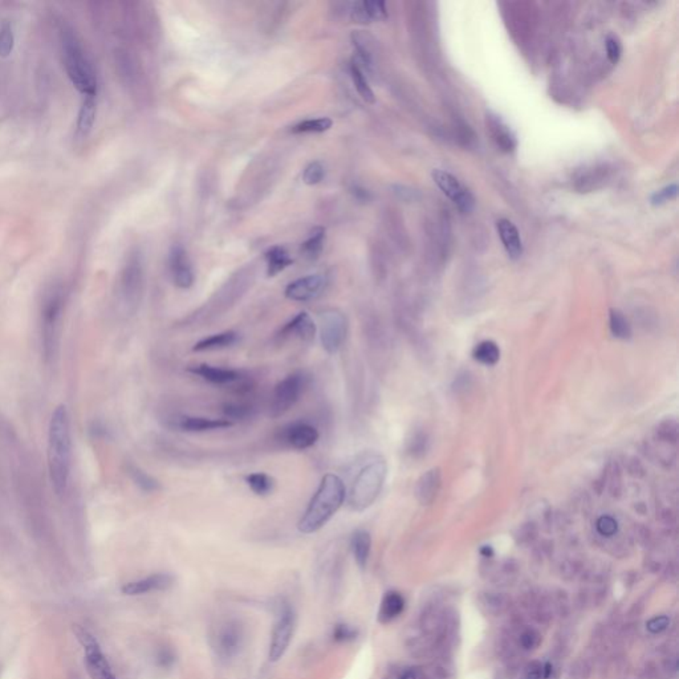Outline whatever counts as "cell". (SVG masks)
<instances>
[{
	"instance_id": "681fc988",
	"label": "cell",
	"mask_w": 679,
	"mask_h": 679,
	"mask_svg": "<svg viewBox=\"0 0 679 679\" xmlns=\"http://www.w3.org/2000/svg\"><path fill=\"white\" fill-rule=\"evenodd\" d=\"M72 679H80V678H77V677H73V678Z\"/></svg>"
},
{
	"instance_id": "d4e9b609",
	"label": "cell",
	"mask_w": 679,
	"mask_h": 679,
	"mask_svg": "<svg viewBox=\"0 0 679 679\" xmlns=\"http://www.w3.org/2000/svg\"><path fill=\"white\" fill-rule=\"evenodd\" d=\"M352 552L355 556L357 565L364 570L370 556V550H372V536L370 533L365 530H358L353 533L352 542H351Z\"/></svg>"
},
{
	"instance_id": "4fadbf2b",
	"label": "cell",
	"mask_w": 679,
	"mask_h": 679,
	"mask_svg": "<svg viewBox=\"0 0 679 679\" xmlns=\"http://www.w3.org/2000/svg\"><path fill=\"white\" fill-rule=\"evenodd\" d=\"M325 287L326 277L324 275L304 276L289 283L284 291V295L292 301L306 303L323 295Z\"/></svg>"
},
{
	"instance_id": "f546056e",
	"label": "cell",
	"mask_w": 679,
	"mask_h": 679,
	"mask_svg": "<svg viewBox=\"0 0 679 679\" xmlns=\"http://www.w3.org/2000/svg\"><path fill=\"white\" fill-rule=\"evenodd\" d=\"M325 243V230L324 228H316L312 232V235L306 239V242L301 245V254L308 259V260H316L320 254L323 252Z\"/></svg>"
},
{
	"instance_id": "ac0fdd59",
	"label": "cell",
	"mask_w": 679,
	"mask_h": 679,
	"mask_svg": "<svg viewBox=\"0 0 679 679\" xmlns=\"http://www.w3.org/2000/svg\"><path fill=\"white\" fill-rule=\"evenodd\" d=\"M174 582L173 576L168 573H156L141 580L127 582L121 591L127 596H141L150 592L166 591Z\"/></svg>"
},
{
	"instance_id": "5b68a950",
	"label": "cell",
	"mask_w": 679,
	"mask_h": 679,
	"mask_svg": "<svg viewBox=\"0 0 679 679\" xmlns=\"http://www.w3.org/2000/svg\"><path fill=\"white\" fill-rule=\"evenodd\" d=\"M386 475L387 466L381 456H375L360 469L349 493V506L353 511H365L373 506L384 488Z\"/></svg>"
},
{
	"instance_id": "7bdbcfd3",
	"label": "cell",
	"mask_w": 679,
	"mask_h": 679,
	"mask_svg": "<svg viewBox=\"0 0 679 679\" xmlns=\"http://www.w3.org/2000/svg\"><path fill=\"white\" fill-rule=\"evenodd\" d=\"M677 193H678V187H677V185L665 187V188H662L660 191H657V193L651 197V203H653V205L665 203L666 201H670V199L677 197Z\"/></svg>"
},
{
	"instance_id": "b9f144b4",
	"label": "cell",
	"mask_w": 679,
	"mask_h": 679,
	"mask_svg": "<svg viewBox=\"0 0 679 679\" xmlns=\"http://www.w3.org/2000/svg\"><path fill=\"white\" fill-rule=\"evenodd\" d=\"M605 47H606V55H608V59L611 60L613 64L619 63V60L621 58V53H622V47H621L620 40L616 36H608L606 38V41H605Z\"/></svg>"
},
{
	"instance_id": "44dd1931",
	"label": "cell",
	"mask_w": 679,
	"mask_h": 679,
	"mask_svg": "<svg viewBox=\"0 0 679 679\" xmlns=\"http://www.w3.org/2000/svg\"><path fill=\"white\" fill-rule=\"evenodd\" d=\"M496 230L506 252L513 260L519 259L523 254V243L516 226L508 219H499L496 222Z\"/></svg>"
},
{
	"instance_id": "cb8c5ba5",
	"label": "cell",
	"mask_w": 679,
	"mask_h": 679,
	"mask_svg": "<svg viewBox=\"0 0 679 679\" xmlns=\"http://www.w3.org/2000/svg\"><path fill=\"white\" fill-rule=\"evenodd\" d=\"M487 125L493 134V141L503 151H512L516 148V138L513 136L511 129L508 128L502 119H498L496 116H490L487 119Z\"/></svg>"
},
{
	"instance_id": "8992f818",
	"label": "cell",
	"mask_w": 679,
	"mask_h": 679,
	"mask_svg": "<svg viewBox=\"0 0 679 679\" xmlns=\"http://www.w3.org/2000/svg\"><path fill=\"white\" fill-rule=\"evenodd\" d=\"M144 267L141 257L130 256L122 268L119 282V299L127 314H134L144 295Z\"/></svg>"
},
{
	"instance_id": "5bb4252c",
	"label": "cell",
	"mask_w": 679,
	"mask_h": 679,
	"mask_svg": "<svg viewBox=\"0 0 679 679\" xmlns=\"http://www.w3.org/2000/svg\"><path fill=\"white\" fill-rule=\"evenodd\" d=\"M317 326L314 319L306 312H300L283 325L276 333V338L283 343L291 338H297L303 343H312L315 340Z\"/></svg>"
},
{
	"instance_id": "52a82bcc",
	"label": "cell",
	"mask_w": 679,
	"mask_h": 679,
	"mask_svg": "<svg viewBox=\"0 0 679 679\" xmlns=\"http://www.w3.org/2000/svg\"><path fill=\"white\" fill-rule=\"evenodd\" d=\"M308 386V377L303 372L288 374L279 381L271 394L268 414L271 418H279L295 406Z\"/></svg>"
},
{
	"instance_id": "bcb514c9",
	"label": "cell",
	"mask_w": 679,
	"mask_h": 679,
	"mask_svg": "<svg viewBox=\"0 0 679 679\" xmlns=\"http://www.w3.org/2000/svg\"><path fill=\"white\" fill-rule=\"evenodd\" d=\"M527 679H542V670H531V671L527 674Z\"/></svg>"
},
{
	"instance_id": "1f68e13d",
	"label": "cell",
	"mask_w": 679,
	"mask_h": 679,
	"mask_svg": "<svg viewBox=\"0 0 679 679\" xmlns=\"http://www.w3.org/2000/svg\"><path fill=\"white\" fill-rule=\"evenodd\" d=\"M351 75H352V80L355 82V89L358 92V95L361 96V99L369 102V104H373L375 101V97H374L373 90L370 88L368 80L365 77L364 72L363 69L360 68V65L357 63H352L351 65Z\"/></svg>"
},
{
	"instance_id": "7dc6e473",
	"label": "cell",
	"mask_w": 679,
	"mask_h": 679,
	"mask_svg": "<svg viewBox=\"0 0 679 679\" xmlns=\"http://www.w3.org/2000/svg\"><path fill=\"white\" fill-rule=\"evenodd\" d=\"M542 670H544V678L545 679L550 678V674H551V671H552L551 663H545V666H544V669H542Z\"/></svg>"
},
{
	"instance_id": "d6a6232c",
	"label": "cell",
	"mask_w": 679,
	"mask_h": 679,
	"mask_svg": "<svg viewBox=\"0 0 679 679\" xmlns=\"http://www.w3.org/2000/svg\"><path fill=\"white\" fill-rule=\"evenodd\" d=\"M332 128V119L321 117V119H306L299 124H296L294 128L291 129L292 133L295 134H303V133H324L326 130Z\"/></svg>"
},
{
	"instance_id": "e575fe53",
	"label": "cell",
	"mask_w": 679,
	"mask_h": 679,
	"mask_svg": "<svg viewBox=\"0 0 679 679\" xmlns=\"http://www.w3.org/2000/svg\"><path fill=\"white\" fill-rule=\"evenodd\" d=\"M225 418L230 422L235 424L237 421H245L252 417L254 409L252 406L246 404H237V402H230V404L223 405L222 407Z\"/></svg>"
},
{
	"instance_id": "30bf717a",
	"label": "cell",
	"mask_w": 679,
	"mask_h": 679,
	"mask_svg": "<svg viewBox=\"0 0 679 679\" xmlns=\"http://www.w3.org/2000/svg\"><path fill=\"white\" fill-rule=\"evenodd\" d=\"M296 628L295 611L291 606H284L279 614L275 626L271 634V642L268 649V660L279 662L284 656L291 645Z\"/></svg>"
},
{
	"instance_id": "9a60e30c",
	"label": "cell",
	"mask_w": 679,
	"mask_h": 679,
	"mask_svg": "<svg viewBox=\"0 0 679 679\" xmlns=\"http://www.w3.org/2000/svg\"><path fill=\"white\" fill-rule=\"evenodd\" d=\"M170 274L174 284L181 289H188L194 284V271L187 252L181 246L174 247L169 257Z\"/></svg>"
},
{
	"instance_id": "ee69618b",
	"label": "cell",
	"mask_w": 679,
	"mask_h": 679,
	"mask_svg": "<svg viewBox=\"0 0 679 679\" xmlns=\"http://www.w3.org/2000/svg\"><path fill=\"white\" fill-rule=\"evenodd\" d=\"M669 617H666V616H658V617L651 619V620L648 622L646 626H648V630H649L650 633L657 634V633H661V631H663V630L666 629V628L669 626Z\"/></svg>"
},
{
	"instance_id": "7402d4cb",
	"label": "cell",
	"mask_w": 679,
	"mask_h": 679,
	"mask_svg": "<svg viewBox=\"0 0 679 679\" xmlns=\"http://www.w3.org/2000/svg\"><path fill=\"white\" fill-rule=\"evenodd\" d=\"M97 96H84L76 124V137L85 139L90 134L97 112Z\"/></svg>"
},
{
	"instance_id": "7a4b0ae2",
	"label": "cell",
	"mask_w": 679,
	"mask_h": 679,
	"mask_svg": "<svg viewBox=\"0 0 679 679\" xmlns=\"http://www.w3.org/2000/svg\"><path fill=\"white\" fill-rule=\"evenodd\" d=\"M346 488L340 476L326 474L323 476L306 511L297 523V530L311 535L320 531L329 522L345 502Z\"/></svg>"
},
{
	"instance_id": "c3c4849f",
	"label": "cell",
	"mask_w": 679,
	"mask_h": 679,
	"mask_svg": "<svg viewBox=\"0 0 679 679\" xmlns=\"http://www.w3.org/2000/svg\"><path fill=\"white\" fill-rule=\"evenodd\" d=\"M400 679H417V678H415V674H414L413 671H406V673H404V674L401 675V678Z\"/></svg>"
},
{
	"instance_id": "4316f807",
	"label": "cell",
	"mask_w": 679,
	"mask_h": 679,
	"mask_svg": "<svg viewBox=\"0 0 679 679\" xmlns=\"http://www.w3.org/2000/svg\"><path fill=\"white\" fill-rule=\"evenodd\" d=\"M127 474L130 476L132 482L134 483L138 488L144 493H157L162 488V486H161L158 479L146 473L145 470H142L141 467H138L137 464H134V463H129L127 466Z\"/></svg>"
},
{
	"instance_id": "8d00e7d4",
	"label": "cell",
	"mask_w": 679,
	"mask_h": 679,
	"mask_svg": "<svg viewBox=\"0 0 679 679\" xmlns=\"http://www.w3.org/2000/svg\"><path fill=\"white\" fill-rule=\"evenodd\" d=\"M14 44H15L14 30L11 24L6 23L0 28V58L10 56L11 52L14 50Z\"/></svg>"
},
{
	"instance_id": "f35d334b",
	"label": "cell",
	"mask_w": 679,
	"mask_h": 679,
	"mask_svg": "<svg viewBox=\"0 0 679 679\" xmlns=\"http://www.w3.org/2000/svg\"><path fill=\"white\" fill-rule=\"evenodd\" d=\"M325 176V169L320 162H312L306 166L303 173V181L308 186H314L323 181Z\"/></svg>"
},
{
	"instance_id": "836d02e7",
	"label": "cell",
	"mask_w": 679,
	"mask_h": 679,
	"mask_svg": "<svg viewBox=\"0 0 679 679\" xmlns=\"http://www.w3.org/2000/svg\"><path fill=\"white\" fill-rule=\"evenodd\" d=\"M609 326H611V335L621 340H626L631 336V326L629 321L625 316L621 314L620 311H611L609 316Z\"/></svg>"
},
{
	"instance_id": "7c38bea8",
	"label": "cell",
	"mask_w": 679,
	"mask_h": 679,
	"mask_svg": "<svg viewBox=\"0 0 679 679\" xmlns=\"http://www.w3.org/2000/svg\"><path fill=\"white\" fill-rule=\"evenodd\" d=\"M434 182L443 191L444 196L450 198L463 213H469L475 206V198L469 188L463 186L459 179L444 170H434Z\"/></svg>"
},
{
	"instance_id": "8fae6325",
	"label": "cell",
	"mask_w": 679,
	"mask_h": 679,
	"mask_svg": "<svg viewBox=\"0 0 679 679\" xmlns=\"http://www.w3.org/2000/svg\"><path fill=\"white\" fill-rule=\"evenodd\" d=\"M320 438L317 427L309 422L296 421L280 429L277 441L294 450H306L314 447Z\"/></svg>"
},
{
	"instance_id": "d590c367",
	"label": "cell",
	"mask_w": 679,
	"mask_h": 679,
	"mask_svg": "<svg viewBox=\"0 0 679 679\" xmlns=\"http://www.w3.org/2000/svg\"><path fill=\"white\" fill-rule=\"evenodd\" d=\"M368 23L370 20H385L387 18V10L384 1H361Z\"/></svg>"
},
{
	"instance_id": "ffe728a7",
	"label": "cell",
	"mask_w": 679,
	"mask_h": 679,
	"mask_svg": "<svg viewBox=\"0 0 679 679\" xmlns=\"http://www.w3.org/2000/svg\"><path fill=\"white\" fill-rule=\"evenodd\" d=\"M442 487V474L441 470L432 469L424 473L415 486V496L422 506H430L437 499Z\"/></svg>"
},
{
	"instance_id": "6da1fadb",
	"label": "cell",
	"mask_w": 679,
	"mask_h": 679,
	"mask_svg": "<svg viewBox=\"0 0 679 679\" xmlns=\"http://www.w3.org/2000/svg\"><path fill=\"white\" fill-rule=\"evenodd\" d=\"M47 464L52 488L58 496H63L68 490L72 467L70 415L65 405H59L50 415Z\"/></svg>"
},
{
	"instance_id": "f1b7e54d",
	"label": "cell",
	"mask_w": 679,
	"mask_h": 679,
	"mask_svg": "<svg viewBox=\"0 0 679 679\" xmlns=\"http://www.w3.org/2000/svg\"><path fill=\"white\" fill-rule=\"evenodd\" d=\"M247 486L257 496H268L275 488V481L266 473H252L246 476Z\"/></svg>"
},
{
	"instance_id": "4dcf8cb0",
	"label": "cell",
	"mask_w": 679,
	"mask_h": 679,
	"mask_svg": "<svg viewBox=\"0 0 679 679\" xmlns=\"http://www.w3.org/2000/svg\"><path fill=\"white\" fill-rule=\"evenodd\" d=\"M474 358L476 361H479L481 364L488 365H495L499 358H501V349L496 343L493 341H483L481 344L476 345V348L474 349Z\"/></svg>"
},
{
	"instance_id": "83f0119b",
	"label": "cell",
	"mask_w": 679,
	"mask_h": 679,
	"mask_svg": "<svg viewBox=\"0 0 679 679\" xmlns=\"http://www.w3.org/2000/svg\"><path fill=\"white\" fill-rule=\"evenodd\" d=\"M405 601L402 596L397 592H389L381 604V611H380V619L384 622L393 620L397 616L401 614L404 611Z\"/></svg>"
},
{
	"instance_id": "484cf974",
	"label": "cell",
	"mask_w": 679,
	"mask_h": 679,
	"mask_svg": "<svg viewBox=\"0 0 679 679\" xmlns=\"http://www.w3.org/2000/svg\"><path fill=\"white\" fill-rule=\"evenodd\" d=\"M267 275L269 277L283 272L287 267L291 266L294 260L284 247L275 246L266 252Z\"/></svg>"
},
{
	"instance_id": "e0dca14e",
	"label": "cell",
	"mask_w": 679,
	"mask_h": 679,
	"mask_svg": "<svg viewBox=\"0 0 679 679\" xmlns=\"http://www.w3.org/2000/svg\"><path fill=\"white\" fill-rule=\"evenodd\" d=\"M242 645H243V630L235 622H228L218 633V654L223 660H230L235 657L242 648Z\"/></svg>"
},
{
	"instance_id": "9c48e42d",
	"label": "cell",
	"mask_w": 679,
	"mask_h": 679,
	"mask_svg": "<svg viewBox=\"0 0 679 679\" xmlns=\"http://www.w3.org/2000/svg\"><path fill=\"white\" fill-rule=\"evenodd\" d=\"M75 633L85 650V665L89 677L92 679H117L93 634L81 626H77Z\"/></svg>"
},
{
	"instance_id": "603a6c76",
	"label": "cell",
	"mask_w": 679,
	"mask_h": 679,
	"mask_svg": "<svg viewBox=\"0 0 679 679\" xmlns=\"http://www.w3.org/2000/svg\"><path fill=\"white\" fill-rule=\"evenodd\" d=\"M239 341V333L235 331H225L220 333L208 336L193 346L194 352H210V351H220L231 348Z\"/></svg>"
},
{
	"instance_id": "3957f363",
	"label": "cell",
	"mask_w": 679,
	"mask_h": 679,
	"mask_svg": "<svg viewBox=\"0 0 679 679\" xmlns=\"http://www.w3.org/2000/svg\"><path fill=\"white\" fill-rule=\"evenodd\" d=\"M60 44L64 67L73 87L84 96H97L99 82L96 72L73 28L69 26L61 27Z\"/></svg>"
},
{
	"instance_id": "ba28073f",
	"label": "cell",
	"mask_w": 679,
	"mask_h": 679,
	"mask_svg": "<svg viewBox=\"0 0 679 679\" xmlns=\"http://www.w3.org/2000/svg\"><path fill=\"white\" fill-rule=\"evenodd\" d=\"M320 341L328 355H336L344 345L348 333V319L338 309H326L320 314Z\"/></svg>"
},
{
	"instance_id": "f6af8a7d",
	"label": "cell",
	"mask_w": 679,
	"mask_h": 679,
	"mask_svg": "<svg viewBox=\"0 0 679 679\" xmlns=\"http://www.w3.org/2000/svg\"><path fill=\"white\" fill-rule=\"evenodd\" d=\"M539 643V636L532 631V630H528L525 631L522 636V645L525 648V649H532L535 648L536 645Z\"/></svg>"
},
{
	"instance_id": "ab89813d",
	"label": "cell",
	"mask_w": 679,
	"mask_h": 679,
	"mask_svg": "<svg viewBox=\"0 0 679 679\" xmlns=\"http://www.w3.org/2000/svg\"><path fill=\"white\" fill-rule=\"evenodd\" d=\"M332 637L336 642H349L357 638V630L346 624H338L333 629Z\"/></svg>"
},
{
	"instance_id": "2e32d148",
	"label": "cell",
	"mask_w": 679,
	"mask_h": 679,
	"mask_svg": "<svg viewBox=\"0 0 679 679\" xmlns=\"http://www.w3.org/2000/svg\"><path fill=\"white\" fill-rule=\"evenodd\" d=\"M187 370L194 375H198L199 378H202L208 384L217 385V386H227V385L237 384L243 381V375L239 370L228 369V368L199 364L190 366Z\"/></svg>"
},
{
	"instance_id": "60d3db41",
	"label": "cell",
	"mask_w": 679,
	"mask_h": 679,
	"mask_svg": "<svg viewBox=\"0 0 679 679\" xmlns=\"http://www.w3.org/2000/svg\"><path fill=\"white\" fill-rule=\"evenodd\" d=\"M597 531L600 532L602 536H613L617 530H619V524L616 522L614 518L611 516H601L600 519L597 520Z\"/></svg>"
},
{
	"instance_id": "d6986e66",
	"label": "cell",
	"mask_w": 679,
	"mask_h": 679,
	"mask_svg": "<svg viewBox=\"0 0 679 679\" xmlns=\"http://www.w3.org/2000/svg\"><path fill=\"white\" fill-rule=\"evenodd\" d=\"M234 426L226 418H207V417H194V415H183L177 419V427L185 433H207L223 430Z\"/></svg>"
},
{
	"instance_id": "277c9868",
	"label": "cell",
	"mask_w": 679,
	"mask_h": 679,
	"mask_svg": "<svg viewBox=\"0 0 679 679\" xmlns=\"http://www.w3.org/2000/svg\"><path fill=\"white\" fill-rule=\"evenodd\" d=\"M65 306V292L59 284L50 287L40 306V341L46 364L50 365L59 352L61 320Z\"/></svg>"
},
{
	"instance_id": "74e56055",
	"label": "cell",
	"mask_w": 679,
	"mask_h": 679,
	"mask_svg": "<svg viewBox=\"0 0 679 679\" xmlns=\"http://www.w3.org/2000/svg\"><path fill=\"white\" fill-rule=\"evenodd\" d=\"M429 438L424 432H415L413 437L407 441V453L413 456H421L427 450Z\"/></svg>"
}]
</instances>
